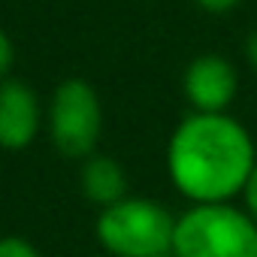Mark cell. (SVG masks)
<instances>
[{
    "label": "cell",
    "instance_id": "11",
    "mask_svg": "<svg viewBox=\"0 0 257 257\" xmlns=\"http://www.w3.org/2000/svg\"><path fill=\"white\" fill-rule=\"evenodd\" d=\"M194 4L200 7V10H206V13H215V16H221V13H230V10H236L242 0H194Z\"/></svg>",
    "mask_w": 257,
    "mask_h": 257
},
{
    "label": "cell",
    "instance_id": "5",
    "mask_svg": "<svg viewBox=\"0 0 257 257\" xmlns=\"http://www.w3.org/2000/svg\"><path fill=\"white\" fill-rule=\"evenodd\" d=\"M182 85L194 112H227V106L236 97L239 76L224 55L206 52L188 64Z\"/></svg>",
    "mask_w": 257,
    "mask_h": 257
},
{
    "label": "cell",
    "instance_id": "6",
    "mask_svg": "<svg viewBox=\"0 0 257 257\" xmlns=\"http://www.w3.org/2000/svg\"><path fill=\"white\" fill-rule=\"evenodd\" d=\"M43 124L40 97L22 79H0V149L22 152L28 149Z\"/></svg>",
    "mask_w": 257,
    "mask_h": 257
},
{
    "label": "cell",
    "instance_id": "4",
    "mask_svg": "<svg viewBox=\"0 0 257 257\" xmlns=\"http://www.w3.org/2000/svg\"><path fill=\"white\" fill-rule=\"evenodd\" d=\"M49 140L64 158L94 155L103 134V106L97 91L85 79H64L49 100Z\"/></svg>",
    "mask_w": 257,
    "mask_h": 257
},
{
    "label": "cell",
    "instance_id": "1",
    "mask_svg": "<svg viewBox=\"0 0 257 257\" xmlns=\"http://www.w3.org/2000/svg\"><path fill=\"white\" fill-rule=\"evenodd\" d=\"M257 149L245 124L227 112H191L167 146V170L191 203H227L242 194Z\"/></svg>",
    "mask_w": 257,
    "mask_h": 257
},
{
    "label": "cell",
    "instance_id": "8",
    "mask_svg": "<svg viewBox=\"0 0 257 257\" xmlns=\"http://www.w3.org/2000/svg\"><path fill=\"white\" fill-rule=\"evenodd\" d=\"M0 257H40V251L25 236H0Z\"/></svg>",
    "mask_w": 257,
    "mask_h": 257
},
{
    "label": "cell",
    "instance_id": "7",
    "mask_svg": "<svg viewBox=\"0 0 257 257\" xmlns=\"http://www.w3.org/2000/svg\"><path fill=\"white\" fill-rule=\"evenodd\" d=\"M79 185H82V194L91 203H97L100 209H106V206H112V203H118L131 194L127 191L124 167L115 158H106V155H88L85 158Z\"/></svg>",
    "mask_w": 257,
    "mask_h": 257
},
{
    "label": "cell",
    "instance_id": "10",
    "mask_svg": "<svg viewBox=\"0 0 257 257\" xmlns=\"http://www.w3.org/2000/svg\"><path fill=\"white\" fill-rule=\"evenodd\" d=\"M242 200H245L248 215L257 221V164H254V170H251V176H248V182L242 188Z\"/></svg>",
    "mask_w": 257,
    "mask_h": 257
},
{
    "label": "cell",
    "instance_id": "3",
    "mask_svg": "<svg viewBox=\"0 0 257 257\" xmlns=\"http://www.w3.org/2000/svg\"><path fill=\"white\" fill-rule=\"evenodd\" d=\"M94 233L112 257H155L173 251L176 218L155 200L127 194L100 209Z\"/></svg>",
    "mask_w": 257,
    "mask_h": 257
},
{
    "label": "cell",
    "instance_id": "2",
    "mask_svg": "<svg viewBox=\"0 0 257 257\" xmlns=\"http://www.w3.org/2000/svg\"><path fill=\"white\" fill-rule=\"evenodd\" d=\"M176 257H257V221L227 203H191L176 218Z\"/></svg>",
    "mask_w": 257,
    "mask_h": 257
},
{
    "label": "cell",
    "instance_id": "12",
    "mask_svg": "<svg viewBox=\"0 0 257 257\" xmlns=\"http://www.w3.org/2000/svg\"><path fill=\"white\" fill-rule=\"evenodd\" d=\"M245 55H248L251 67H257V34H251V37H248V43H245Z\"/></svg>",
    "mask_w": 257,
    "mask_h": 257
},
{
    "label": "cell",
    "instance_id": "9",
    "mask_svg": "<svg viewBox=\"0 0 257 257\" xmlns=\"http://www.w3.org/2000/svg\"><path fill=\"white\" fill-rule=\"evenodd\" d=\"M13 64H16V46H13L10 34L0 28V79H7V76H10Z\"/></svg>",
    "mask_w": 257,
    "mask_h": 257
},
{
    "label": "cell",
    "instance_id": "13",
    "mask_svg": "<svg viewBox=\"0 0 257 257\" xmlns=\"http://www.w3.org/2000/svg\"><path fill=\"white\" fill-rule=\"evenodd\" d=\"M155 257H176V254H173V251H167V254H155Z\"/></svg>",
    "mask_w": 257,
    "mask_h": 257
}]
</instances>
